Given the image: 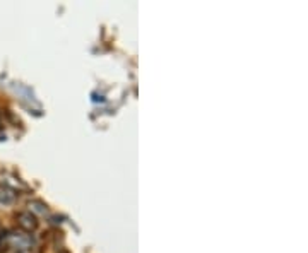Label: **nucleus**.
I'll return each mask as SVG.
<instances>
[{
  "mask_svg": "<svg viewBox=\"0 0 308 253\" xmlns=\"http://www.w3.org/2000/svg\"><path fill=\"white\" fill-rule=\"evenodd\" d=\"M0 245L5 246L7 250H14L15 253L21 251H28L31 246H33V238L29 235H24V233H7L5 236H2L0 240Z\"/></svg>",
  "mask_w": 308,
  "mask_h": 253,
  "instance_id": "1",
  "label": "nucleus"
},
{
  "mask_svg": "<svg viewBox=\"0 0 308 253\" xmlns=\"http://www.w3.org/2000/svg\"><path fill=\"white\" fill-rule=\"evenodd\" d=\"M15 221H17V226L21 229L26 233H31L38 227V221H36L34 214H31V212H19V214L15 216Z\"/></svg>",
  "mask_w": 308,
  "mask_h": 253,
  "instance_id": "2",
  "label": "nucleus"
},
{
  "mask_svg": "<svg viewBox=\"0 0 308 253\" xmlns=\"http://www.w3.org/2000/svg\"><path fill=\"white\" fill-rule=\"evenodd\" d=\"M15 197H17L15 190H12L7 185L0 183V202H2V204H10V202L15 200Z\"/></svg>",
  "mask_w": 308,
  "mask_h": 253,
  "instance_id": "3",
  "label": "nucleus"
},
{
  "mask_svg": "<svg viewBox=\"0 0 308 253\" xmlns=\"http://www.w3.org/2000/svg\"><path fill=\"white\" fill-rule=\"evenodd\" d=\"M60 253H67V251H60Z\"/></svg>",
  "mask_w": 308,
  "mask_h": 253,
  "instance_id": "6",
  "label": "nucleus"
},
{
  "mask_svg": "<svg viewBox=\"0 0 308 253\" xmlns=\"http://www.w3.org/2000/svg\"><path fill=\"white\" fill-rule=\"evenodd\" d=\"M21 253H28V251H21Z\"/></svg>",
  "mask_w": 308,
  "mask_h": 253,
  "instance_id": "5",
  "label": "nucleus"
},
{
  "mask_svg": "<svg viewBox=\"0 0 308 253\" xmlns=\"http://www.w3.org/2000/svg\"><path fill=\"white\" fill-rule=\"evenodd\" d=\"M29 209L33 212H38V214H46V205L43 204V202H40V200L29 202Z\"/></svg>",
  "mask_w": 308,
  "mask_h": 253,
  "instance_id": "4",
  "label": "nucleus"
}]
</instances>
